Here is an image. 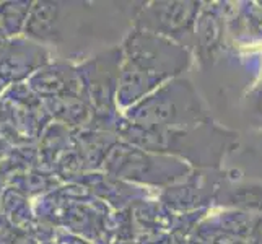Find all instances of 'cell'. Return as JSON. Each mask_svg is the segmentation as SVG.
<instances>
[{
    "instance_id": "obj_1",
    "label": "cell",
    "mask_w": 262,
    "mask_h": 244,
    "mask_svg": "<svg viewBox=\"0 0 262 244\" xmlns=\"http://www.w3.org/2000/svg\"><path fill=\"white\" fill-rule=\"evenodd\" d=\"M189 64L191 54L181 44L148 31L134 30L124 42L117 99L124 107H132L183 74Z\"/></svg>"
},
{
    "instance_id": "obj_2",
    "label": "cell",
    "mask_w": 262,
    "mask_h": 244,
    "mask_svg": "<svg viewBox=\"0 0 262 244\" xmlns=\"http://www.w3.org/2000/svg\"><path fill=\"white\" fill-rule=\"evenodd\" d=\"M127 139L132 145L153 153L174 157L197 166H219L234 134L210 122L186 129L148 130L130 127Z\"/></svg>"
},
{
    "instance_id": "obj_3",
    "label": "cell",
    "mask_w": 262,
    "mask_h": 244,
    "mask_svg": "<svg viewBox=\"0 0 262 244\" xmlns=\"http://www.w3.org/2000/svg\"><path fill=\"white\" fill-rule=\"evenodd\" d=\"M127 119L139 129H186L210 122L191 81L174 78L129 107Z\"/></svg>"
},
{
    "instance_id": "obj_4",
    "label": "cell",
    "mask_w": 262,
    "mask_h": 244,
    "mask_svg": "<svg viewBox=\"0 0 262 244\" xmlns=\"http://www.w3.org/2000/svg\"><path fill=\"white\" fill-rule=\"evenodd\" d=\"M113 171L121 178L145 184H171L189 173V165L174 157L153 153L139 147H122L114 151Z\"/></svg>"
},
{
    "instance_id": "obj_5",
    "label": "cell",
    "mask_w": 262,
    "mask_h": 244,
    "mask_svg": "<svg viewBox=\"0 0 262 244\" xmlns=\"http://www.w3.org/2000/svg\"><path fill=\"white\" fill-rule=\"evenodd\" d=\"M199 10L197 2H151L135 16V30L163 36L187 49L194 39Z\"/></svg>"
}]
</instances>
